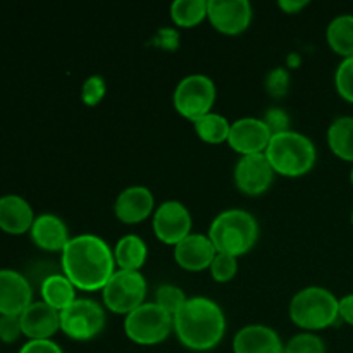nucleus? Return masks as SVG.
<instances>
[{
  "instance_id": "nucleus-1",
  "label": "nucleus",
  "mask_w": 353,
  "mask_h": 353,
  "mask_svg": "<svg viewBox=\"0 0 353 353\" xmlns=\"http://www.w3.org/2000/svg\"><path fill=\"white\" fill-rule=\"evenodd\" d=\"M62 274L81 292H102L116 272L114 250L92 233L71 236L61 252Z\"/></svg>"
},
{
  "instance_id": "nucleus-2",
  "label": "nucleus",
  "mask_w": 353,
  "mask_h": 353,
  "mask_svg": "<svg viewBox=\"0 0 353 353\" xmlns=\"http://www.w3.org/2000/svg\"><path fill=\"white\" fill-rule=\"evenodd\" d=\"M179 343L193 352L216 348L226 334V316L217 302L207 296H192L174 317Z\"/></svg>"
},
{
  "instance_id": "nucleus-3",
  "label": "nucleus",
  "mask_w": 353,
  "mask_h": 353,
  "mask_svg": "<svg viewBox=\"0 0 353 353\" xmlns=\"http://www.w3.org/2000/svg\"><path fill=\"white\" fill-rule=\"evenodd\" d=\"M207 234L217 252L238 259L255 247L261 228L248 210L226 209L214 217Z\"/></svg>"
},
{
  "instance_id": "nucleus-4",
  "label": "nucleus",
  "mask_w": 353,
  "mask_h": 353,
  "mask_svg": "<svg viewBox=\"0 0 353 353\" xmlns=\"http://www.w3.org/2000/svg\"><path fill=\"white\" fill-rule=\"evenodd\" d=\"M264 154L276 174L288 176V178L307 174L317 161L314 141L303 133L293 130L272 134Z\"/></svg>"
},
{
  "instance_id": "nucleus-5",
  "label": "nucleus",
  "mask_w": 353,
  "mask_h": 353,
  "mask_svg": "<svg viewBox=\"0 0 353 353\" xmlns=\"http://www.w3.org/2000/svg\"><path fill=\"white\" fill-rule=\"evenodd\" d=\"M288 314L302 330L310 333L326 330L340 319V299L324 286H307L293 295Z\"/></svg>"
},
{
  "instance_id": "nucleus-6",
  "label": "nucleus",
  "mask_w": 353,
  "mask_h": 353,
  "mask_svg": "<svg viewBox=\"0 0 353 353\" xmlns=\"http://www.w3.org/2000/svg\"><path fill=\"white\" fill-rule=\"evenodd\" d=\"M123 326L124 333L133 343L152 347L168 340L169 334L174 331V319L155 302H145L124 316Z\"/></svg>"
},
{
  "instance_id": "nucleus-7",
  "label": "nucleus",
  "mask_w": 353,
  "mask_h": 353,
  "mask_svg": "<svg viewBox=\"0 0 353 353\" xmlns=\"http://www.w3.org/2000/svg\"><path fill=\"white\" fill-rule=\"evenodd\" d=\"M216 97L217 88L212 78L202 74V72H193V74L185 76L176 85L174 93H172V103H174L178 114L193 123L199 117L212 112Z\"/></svg>"
},
{
  "instance_id": "nucleus-8",
  "label": "nucleus",
  "mask_w": 353,
  "mask_h": 353,
  "mask_svg": "<svg viewBox=\"0 0 353 353\" xmlns=\"http://www.w3.org/2000/svg\"><path fill=\"white\" fill-rule=\"evenodd\" d=\"M147 299V279L140 271L116 269L112 278L102 288L103 305L114 314L128 316L145 303Z\"/></svg>"
},
{
  "instance_id": "nucleus-9",
  "label": "nucleus",
  "mask_w": 353,
  "mask_h": 353,
  "mask_svg": "<svg viewBox=\"0 0 353 353\" xmlns=\"http://www.w3.org/2000/svg\"><path fill=\"white\" fill-rule=\"evenodd\" d=\"M105 309L92 299H76L61 312V331L76 341H88L105 327Z\"/></svg>"
},
{
  "instance_id": "nucleus-10",
  "label": "nucleus",
  "mask_w": 353,
  "mask_h": 353,
  "mask_svg": "<svg viewBox=\"0 0 353 353\" xmlns=\"http://www.w3.org/2000/svg\"><path fill=\"white\" fill-rule=\"evenodd\" d=\"M192 212L185 203L178 200H165L161 205L155 207L154 216H152V228L154 233L162 243L176 245L185 240L188 234H192Z\"/></svg>"
},
{
  "instance_id": "nucleus-11",
  "label": "nucleus",
  "mask_w": 353,
  "mask_h": 353,
  "mask_svg": "<svg viewBox=\"0 0 353 353\" xmlns=\"http://www.w3.org/2000/svg\"><path fill=\"white\" fill-rule=\"evenodd\" d=\"M274 174V169L265 154L241 155L234 165L233 179L236 188L243 195L257 196L271 188Z\"/></svg>"
},
{
  "instance_id": "nucleus-12",
  "label": "nucleus",
  "mask_w": 353,
  "mask_h": 353,
  "mask_svg": "<svg viewBox=\"0 0 353 353\" xmlns=\"http://www.w3.org/2000/svg\"><path fill=\"white\" fill-rule=\"evenodd\" d=\"M254 7L248 0H209L207 19L219 33L240 34L248 30Z\"/></svg>"
},
{
  "instance_id": "nucleus-13",
  "label": "nucleus",
  "mask_w": 353,
  "mask_h": 353,
  "mask_svg": "<svg viewBox=\"0 0 353 353\" xmlns=\"http://www.w3.org/2000/svg\"><path fill=\"white\" fill-rule=\"evenodd\" d=\"M272 133L262 117H240L231 123L228 145L240 155L264 154Z\"/></svg>"
},
{
  "instance_id": "nucleus-14",
  "label": "nucleus",
  "mask_w": 353,
  "mask_h": 353,
  "mask_svg": "<svg viewBox=\"0 0 353 353\" xmlns=\"http://www.w3.org/2000/svg\"><path fill=\"white\" fill-rule=\"evenodd\" d=\"M33 303V288L26 276L0 269V316H21Z\"/></svg>"
},
{
  "instance_id": "nucleus-15",
  "label": "nucleus",
  "mask_w": 353,
  "mask_h": 353,
  "mask_svg": "<svg viewBox=\"0 0 353 353\" xmlns=\"http://www.w3.org/2000/svg\"><path fill=\"white\" fill-rule=\"evenodd\" d=\"M155 199L150 188L143 185H133L124 188L114 202L116 217L124 224L143 223L154 216Z\"/></svg>"
},
{
  "instance_id": "nucleus-16",
  "label": "nucleus",
  "mask_w": 353,
  "mask_h": 353,
  "mask_svg": "<svg viewBox=\"0 0 353 353\" xmlns=\"http://www.w3.org/2000/svg\"><path fill=\"white\" fill-rule=\"evenodd\" d=\"M217 250L209 234L192 233L174 247V261L186 271L199 272L209 269Z\"/></svg>"
},
{
  "instance_id": "nucleus-17",
  "label": "nucleus",
  "mask_w": 353,
  "mask_h": 353,
  "mask_svg": "<svg viewBox=\"0 0 353 353\" xmlns=\"http://www.w3.org/2000/svg\"><path fill=\"white\" fill-rule=\"evenodd\" d=\"M234 353H285V343L278 331L265 324L240 327L233 338Z\"/></svg>"
},
{
  "instance_id": "nucleus-18",
  "label": "nucleus",
  "mask_w": 353,
  "mask_h": 353,
  "mask_svg": "<svg viewBox=\"0 0 353 353\" xmlns=\"http://www.w3.org/2000/svg\"><path fill=\"white\" fill-rule=\"evenodd\" d=\"M19 319L23 334L30 340H52V336L61 330V312L43 300L31 303Z\"/></svg>"
},
{
  "instance_id": "nucleus-19",
  "label": "nucleus",
  "mask_w": 353,
  "mask_h": 353,
  "mask_svg": "<svg viewBox=\"0 0 353 353\" xmlns=\"http://www.w3.org/2000/svg\"><path fill=\"white\" fill-rule=\"evenodd\" d=\"M30 236L38 248L47 252H62L71 240L65 223L55 214H40L34 217Z\"/></svg>"
},
{
  "instance_id": "nucleus-20",
  "label": "nucleus",
  "mask_w": 353,
  "mask_h": 353,
  "mask_svg": "<svg viewBox=\"0 0 353 353\" xmlns=\"http://www.w3.org/2000/svg\"><path fill=\"white\" fill-rule=\"evenodd\" d=\"M34 223L33 207L19 195L0 196V230L7 234H24Z\"/></svg>"
},
{
  "instance_id": "nucleus-21",
  "label": "nucleus",
  "mask_w": 353,
  "mask_h": 353,
  "mask_svg": "<svg viewBox=\"0 0 353 353\" xmlns=\"http://www.w3.org/2000/svg\"><path fill=\"white\" fill-rule=\"evenodd\" d=\"M112 250L117 269L124 271H140L148 257L147 243L138 234H124Z\"/></svg>"
},
{
  "instance_id": "nucleus-22",
  "label": "nucleus",
  "mask_w": 353,
  "mask_h": 353,
  "mask_svg": "<svg viewBox=\"0 0 353 353\" xmlns=\"http://www.w3.org/2000/svg\"><path fill=\"white\" fill-rule=\"evenodd\" d=\"M40 295L45 303L54 307L59 312L68 309L78 299L76 296V286L64 274L45 276L40 285Z\"/></svg>"
},
{
  "instance_id": "nucleus-23",
  "label": "nucleus",
  "mask_w": 353,
  "mask_h": 353,
  "mask_svg": "<svg viewBox=\"0 0 353 353\" xmlns=\"http://www.w3.org/2000/svg\"><path fill=\"white\" fill-rule=\"evenodd\" d=\"M327 145L336 157L353 162V116H340L330 124Z\"/></svg>"
},
{
  "instance_id": "nucleus-24",
  "label": "nucleus",
  "mask_w": 353,
  "mask_h": 353,
  "mask_svg": "<svg viewBox=\"0 0 353 353\" xmlns=\"http://www.w3.org/2000/svg\"><path fill=\"white\" fill-rule=\"evenodd\" d=\"M327 45L341 57L353 55V14H340L333 17L326 28Z\"/></svg>"
},
{
  "instance_id": "nucleus-25",
  "label": "nucleus",
  "mask_w": 353,
  "mask_h": 353,
  "mask_svg": "<svg viewBox=\"0 0 353 353\" xmlns=\"http://www.w3.org/2000/svg\"><path fill=\"white\" fill-rule=\"evenodd\" d=\"M193 130L196 137L210 145H219L228 141L231 131V123L226 116L219 112H209L193 121Z\"/></svg>"
},
{
  "instance_id": "nucleus-26",
  "label": "nucleus",
  "mask_w": 353,
  "mask_h": 353,
  "mask_svg": "<svg viewBox=\"0 0 353 353\" xmlns=\"http://www.w3.org/2000/svg\"><path fill=\"white\" fill-rule=\"evenodd\" d=\"M209 0H174L171 3V17L181 28H193L207 17Z\"/></svg>"
},
{
  "instance_id": "nucleus-27",
  "label": "nucleus",
  "mask_w": 353,
  "mask_h": 353,
  "mask_svg": "<svg viewBox=\"0 0 353 353\" xmlns=\"http://www.w3.org/2000/svg\"><path fill=\"white\" fill-rule=\"evenodd\" d=\"M188 296L185 295L179 286L176 285H161L155 290V300L159 307H162L164 310H168L172 317L183 309V305L186 303Z\"/></svg>"
},
{
  "instance_id": "nucleus-28",
  "label": "nucleus",
  "mask_w": 353,
  "mask_h": 353,
  "mask_svg": "<svg viewBox=\"0 0 353 353\" xmlns=\"http://www.w3.org/2000/svg\"><path fill=\"white\" fill-rule=\"evenodd\" d=\"M326 343L323 338L310 331H302L285 343V353H326Z\"/></svg>"
},
{
  "instance_id": "nucleus-29",
  "label": "nucleus",
  "mask_w": 353,
  "mask_h": 353,
  "mask_svg": "<svg viewBox=\"0 0 353 353\" xmlns=\"http://www.w3.org/2000/svg\"><path fill=\"white\" fill-rule=\"evenodd\" d=\"M210 276H212L214 281L217 283H228L236 276L238 272V259L233 255L221 254L217 252L216 257H214L212 264L209 268Z\"/></svg>"
},
{
  "instance_id": "nucleus-30",
  "label": "nucleus",
  "mask_w": 353,
  "mask_h": 353,
  "mask_svg": "<svg viewBox=\"0 0 353 353\" xmlns=\"http://www.w3.org/2000/svg\"><path fill=\"white\" fill-rule=\"evenodd\" d=\"M334 85L343 100L353 103V55L345 57L334 72Z\"/></svg>"
},
{
  "instance_id": "nucleus-31",
  "label": "nucleus",
  "mask_w": 353,
  "mask_h": 353,
  "mask_svg": "<svg viewBox=\"0 0 353 353\" xmlns=\"http://www.w3.org/2000/svg\"><path fill=\"white\" fill-rule=\"evenodd\" d=\"M107 93V83L102 76L92 74L85 79L81 86V100L85 105H99Z\"/></svg>"
},
{
  "instance_id": "nucleus-32",
  "label": "nucleus",
  "mask_w": 353,
  "mask_h": 353,
  "mask_svg": "<svg viewBox=\"0 0 353 353\" xmlns=\"http://www.w3.org/2000/svg\"><path fill=\"white\" fill-rule=\"evenodd\" d=\"M290 71L286 68H274L265 76V90L271 97H285L290 90Z\"/></svg>"
},
{
  "instance_id": "nucleus-33",
  "label": "nucleus",
  "mask_w": 353,
  "mask_h": 353,
  "mask_svg": "<svg viewBox=\"0 0 353 353\" xmlns=\"http://www.w3.org/2000/svg\"><path fill=\"white\" fill-rule=\"evenodd\" d=\"M23 336L19 316H0V341L2 343H16Z\"/></svg>"
},
{
  "instance_id": "nucleus-34",
  "label": "nucleus",
  "mask_w": 353,
  "mask_h": 353,
  "mask_svg": "<svg viewBox=\"0 0 353 353\" xmlns=\"http://www.w3.org/2000/svg\"><path fill=\"white\" fill-rule=\"evenodd\" d=\"M262 121L268 124L272 134H278L290 130V116L281 107H271V109H268V112L264 114Z\"/></svg>"
},
{
  "instance_id": "nucleus-35",
  "label": "nucleus",
  "mask_w": 353,
  "mask_h": 353,
  "mask_svg": "<svg viewBox=\"0 0 353 353\" xmlns=\"http://www.w3.org/2000/svg\"><path fill=\"white\" fill-rule=\"evenodd\" d=\"M17 353H64L54 340H30Z\"/></svg>"
},
{
  "instance_id": "nucleus-36",
  "label": "nucleus",
  "mask_w": 353,
  "mask_h": 353,
  "mask_svg": "<svg viewBox=\"0 0 353 353\" xmlns=\"http://www.w3.org/2000/svg\"><path fill=\"white\" fill-rule=\"evenodd\" d=\"M340 319L353 326V293L340 299Z\"/></svg>"
},
{
  "instance_id": "nucleus-37",
  "label": "nucleus",
  "mask_w": 353,
  "mask_h": 353,
  "mask_svg": "<svg viewBox=\"0 0 353 353\" xmlns=\"http://www.w3.org/2000/svg\"><path fill=\"white\" fill-rule=\"evenodd\" d=\"M279 9L285 10L286 14H296L309 6V0H279L278 2Z\"/></svg>"
},
{
  "instance_id": "nucleus-38",
  "label": "nucleus",
  "mask_w": 353,
  "mask_h": 353,
  "mask_svg": "<svg viewBox=\"0 0 353 353\" xmlns=\"http://www.w3.org/2000/svg\"><path fill=\"white\" fill-rule=\"evenodd\" d=\"M299 55L296 54H292L288 57V68H295V65H299Z\"/></svg>"
},
{
  "instance_id": "nucleus-39",
  "label": "nucleus",
  "mask_w": 353,
  "mask_h": 353,
  "mask_svg": "<svg viewBox=\"0 0 353 353\" xmlns=\"http://www.w3.org/2000/svg\"><path fill=\"white\" fill-rule=\"evenodd\" d=\"M350 181H352V185H353V168H352V171H350Z\"/></svg>"
},
{
  "instance_id": "nucleus-40",
  "label": "nucleus",
  "mask_w": 353,
  "mask_h": 353,
  "mask_svg": "<svg viewBox=\"0 0 353 353\" xmlns=\"http://www.w3.org/2000/svg\"><path fill=\"white\" fill-rule=\"evenodd\" d=\"M352 226H353V209H352Z\"/></svg>"
}]
</instances>
